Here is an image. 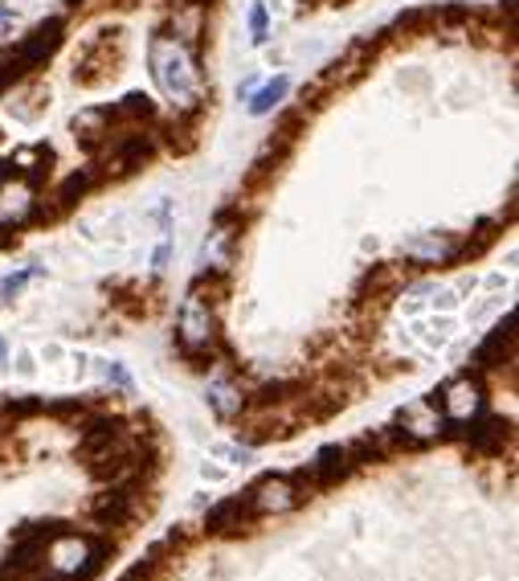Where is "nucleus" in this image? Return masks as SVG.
I'll list each match as a JSON object with an SVG mask.
<instances>
[{"mask_svg":"<svg viewBox=\"0 0 519 581\" xmlns=\"http://www.w3.org/2000/svg\"><path fill=\"white\" fill-rule=\"evenodd\" d=\"M287 90H290V78L287 74H279L274 82H266L262 90H254V95H250V115H270V111L287 98Z\"/></svg>","mask_w":519,"mask_h":581,"instance_id":"9","label":"nucleus"},{"mask_svg":"<svg viewBox=\"0 0 519 581\" xmlns=\"http://www.w3.org/2000/svg\"><path fill=\"white\" fill-rule=\"evenodd\" d=\"M246 500H250L254 516H287L307 500V492H303L298 479H290V475H266L258 487L246 492Z\"/></svg>","mask_w":519,"mask_h":581,"instance_id":"3","label":"nucleus"},{"mask_svg":"<svg viewBox=\"0 0 519 581\" xmlns=\"http://www.w3.org/2000/svg\"><path fill=\"white\" fill-rule=\"evenodd\" d=\"M258 520V516L250 512V500L246 495H233V500H222V504L213 508L209 512V533H217V536H233V533H241V528H250V524Z\"/></svg>","mask_w":519,"mask_h":581,"instance_id":"5","label":"nucleus"},{"mask_svg":"<svg viewBox=\"0 0 519 581\" xmlns=\"http://www.w3.org/2000/svg\"><path fill=\"white\" fill-rule=\"evenodd\" d=\"M405 254L422 262H446L458 254V242L446 238V233H430V238H417V242H405Z\"/></svg>","mask_w":519,"mask_h":581,"instance_id":"7","label":"nucleus"},{"mask_svg":"<svg viewBox=\"0 0 519 581\" xmlns=\"http://www.w3.org/2000/svg\"><path fill=\"white\" fill-rule=\"evenodd\" d=\"M352 467H356V459H352L347 446H323L315 455V463H311V479H315V484H336Z\"/></svg>","mask_w":519,"mask_h":581,"instance_id":"6","label":"nucleus"},{"mask_svg":"<svg viewBox=\"0 0 519 581\" xmlns=\"http://www.w3.org/2000/svg\"><path fill=\"white\" fill-rule=\"evenodd\" d=\"M163 262H168V242H163V246H160V250H155V258H152V266H155V271H163Z\"/></svg>","mask_w":519,"mask_h":581,"instance_id":"15","label":"nucleus"},{"mask_svg":"<svg viewBox=\"0 0 519 581\" xmlns=\"http://www.w3.org/2000/svg\"><path fill=\"white\" fill-rule=\"evenodd\" d=\"M225 459H233V463H250V450H241V446H217Z\"/></svg>","mask_w":519,"mask_h":581,"instance_id":"14","label":"nucleus"},{"mask_svg":"<svg viewBox=\"0 0 519 581\" xmlns=\"http://www.w3.org/2000/svg\"><path fill=\"white\" fill-rule=\"evenodd\" d=\"M209 406H213V414L217 417H238L241 406H246V398H241L230 381H213L209 385Z\"/></svg>","mask_w":519,"mask_h":581,"instance_id":"10","label":"nucleus"},{"mask_svg":"<svg viewBox=\"0 0 519 581\" xmlns=\"http://www.w3.org/2000/svg\"><path fill=\"white\" fill-rule=\"evenodd\" d=\"M442 414L454 426H466L482 414V385L474 377H458L442 389Z\"/></svg>","mask_w":519,"mask_h":581,"instance_id":"4","label":"nucleus"},{"mask_svg":"<svg viewBox=\"0 0 519 581\" xmlns=\"http://www.w3.org/2000/svg\"><path fill=\"white\" fill-rule=\"evenodd\" d=\"M106 377H111V381H115V385H131V377H127V368L123 365H106Z\"/></svg>","mask_w":519,"mask_h":581,"instance_id":"13","label":"nucleus"},{"mask_svg":"<svg viewBox=\"0 0 519 581\" xmlns=\"http://www.w3.org/2000/svg\"><path fill=\"white\" fill-rule=\"evenodd\" d=\"M176 340H180L184 357H209L217 344V320H213V307L201 295V287L184 295L180 316H176Z\"/></svg>","mask_w":519,"mask_h":581,"instance_id":"2","label":"nucleus"},{"mask_svg":"<svg viewBox=\"0 0 519 581\" xmlns=\"http://www.w3.org/2000/svg\"><path fill=\"white\" fill-rule=\"evenodd\" d=\"M503 438H507V422L503 417H482L479 430H471V446L482 450V455H499Z\"/></svg>","mask_w":519,"mask_h":581,"instance_id":"8","label":"nucleus"},{"mask_svg":"<svg viewBox=\"0 0 519 581\" xmlns=\"http://www.w3.org/2000/svg\"><path fill=\"white\" fill-rule=\"evenodd\" d=\"M250 41H254V46H266V41H270V13H266V4H262V0L250 9Z\"/></svg>","mask_w":519,"mask_h":581,"instance_id":"11","label":"nucleus"},{"mask_svg":"<svg viewBox=\"0 0 519 581\" xmlns=\"http://www.w3.org/2000/svg\"><path fill=\"white\" fill-rule=\"evenodd\" d=\"M0 21H13V4H0Z\"/></svg>","mask_w":519,"mask_h":581,"instance_id":"16","label":"nucleus"},{"mask_svg":"<svg viewBox=\"0 0 519 581\" xmlns=\"http://www.w3.org/2000/svg\"><path fill=\"white\" fill-rule=\"evenodd\" d=\"M4 352H9V344H4V340H0V365H4Z\"/></svg>","mask_w":519,"mask_h":581,"instance_id":"17","label":"nucleus"},{"mask_svg":"<svg viewBox=\"0 0 519 581\" xmlns=\"http://www.w3.org/2000/svg\"><path fill=\"white\" fill-rule=\"evenodd\" d=\"M147 66H152L155 87L172 98L176 107L193 111L197 103H201V74H197V62L176 38L155 33L152 46H147Z\"/></svg>","mask_w":519,"mask_h":581,"instance_id":"1","label":"nucleus"},{"mask_svg":"<svg viewBox=\"0 0 519 581\" xmlns=\"http://www.w3.org/2000/svg\"><path fill=\"white\" fill-rule=\"evenodd\" d=\"M38 266H29V271H17V274H9V279H0V295H4V299H13V295H21V290H25V282L29 279H38Z\"/></svg>","mask_w":519,"mask_h":581,"instance_id":"12","label":"nucleus"}]
</instances>
